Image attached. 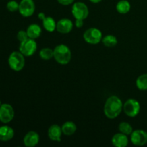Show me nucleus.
Masks as SVG:
<instances>
[{
	"label": "nucleus",
	"mask_w": 147,
	"mask_h": 147,
	"mask_svg": "<svg viewBox=\"0 0 147 147\" xmlns=\"http://www.w3.org/2000/svg\"><path fill=\"white\" fill-rule=\"evenodd\" d=\"M122 100L116 96H111L107 98L105 103L103 112L108 119H115L123 111Z\"/></svg>",
	"instance_id": "f257e3e1"
},
{
	"label": "nucleus",
	"mask_w": 147,
	"mask_h": 147,
	"mask_svg": "<svg viewBox=\"0 0 147 147\" xmlns=\"http://www.w3.org/2000/svg\"><path fill=\"white\" fill-rule=\"evenodd\" d=\"M54 59L60 65H67L70 62L72 53L68 46L64 44H60L53 49Z\"/></svg>",
	"instance_id": "f03ea898"
},
{
	"label": "nucleus",
	"mask_w": 147,
	"mask_h": 147,
	"mask_svg": "<svg viewBox=\"0 0 147 147\" xmlns=\"http://www.w3.org/2000/svg\"><path fill=\"white\" fill-rule=\"evenodd\" d=\"M25 56L20 51H14L9 55L8 58L9 66L14 71H21L25 65Z\"/></svg>",
	"instance_id": "7ed1b4c3"
},
{
	"label": "nucleus",
	"mask_w": 147,
	"mask_h": 147,
	"mask_svg": "<svg viewBox=\"0 0 147 147\" xmlns=\"http://www.w3.org/2000/svg\"><path fill=\"white\" fill-rule=\"evenodd\" d=\"M83 39L87 43L90 45H97L102 41L103 34L99 29L90 27L83 33Z\"/></svg>",
	"instance_id": "20e7f679"
},
{
	"label": "nucleus",
	"mask_w": 147,
	"mask_h": 147,
	"mask_svg": "<svg viewBox=\"0 0 147 147\" xmlns=\"http://www.w3.org/2000/svg\"><path fill=\"white\" fill-rule=\"evenodd\" d=\"M141 106L137 100L134 98L128 99L123 106V111L125 114L131 118H134L140 112Z\"/></svg>",
	"instance_id": "39448f33"
},
{
	"label": "nucleus",
	"mask_w": 147,
	"mask_h": 147,
	"mask_svg": "<svg viewBox=\"0 0 147 147\" xmlns=\"http://www.w3.org/2000/svg\"><path fill=\"white\" fill-rule=\"evenodd\" d=\"M37 48V45L35 40L28 38L24 41L20 42L19 51L22 53L25 57H30L33 55Z\"/></svg>",
	"instance_id": "423d86ee"
},
{
	"label": "nucleus",
	"mask_w": 147,
	"mask_h": 147,
	"mask_svg": "<svg viewBox=\"0 0 147 147\" xmlns=\"http://www.w3.org/2000/svg\"><path fill=\"white\" fill-rule=\"evenodd\" d=\"M72 14L75 19L85 20L88 17L89 10L88 6L82 1L75 2L72 6Z\"/></svg>",
	"instance_id": "0eeeda50"
},
{
	"label": "nucleus",
	"mask_w": 147,
	"mask_h": 147,
	"mask_svg": "<svg viewBox=\"0 0 147 147\" xmlns=\"http://www.w3.org/2000/svg\"><path fill=\"white\" fill-rule=\"evenodd\" d=\"M18 11L24 17H30L32 16L35 11V4L34 0H21Z\"/></svg>",
	"instance_id": "6e6552de"
},
{
	"label": "nucleus",
	"mask_w": 147,
	"mask_h": 147,
	"mask_svg": "<svg viewBox=\"0 0 147 147\" xmlns=\"http://www.w3.org/2000/svg\"><path fill=\"white\" fill-rule=\"evenodd\" d=\"M14 117V111L12 106L8 103H3L0 106V121L3 123H8Z\"/></svg>",
	"instance_id": "1a4fd4ad"
},
{
	"label": "nucleus",
	"mask_w": 147,
	"mask_h": 147,
	"mask_svg": "<svg viewBox=\"0 0 147 147\" xmlns=\"http://www.w3.org/2000/svg\"><path fill=\"white\" fill-rule=\"evenodd\" d=\"M131 136V142L135 146H142L147 144V132L142 129L133 131Z\"/></svg>",
	"instance_id": "9d476101"
},
{
	"label": "nucleus",
	"mask_w": 147,
	"mask_h": 147,
	"mask_svg": "<svg viewBox=\"0 0 147 147\" xmlns=\"http://www.w3.org/2000/svg\"><path fill=\"white\" fill-rule=\"evenodd\" d=\"M73 22L67 18L60 19L57 22L56 30L60 34H68L73 30Z\"/></svg>",
	"instance_id": "9b49d317"
},
{
	"label": "nucleus",
	"mask_w": 147,
	"mask_h": 147,
	"mask_svg": "<svg viewBox=\"0 0 147 147\" xmlns=\"http://www.w3.org/2000/svg\"><path fill=\"white\" fill-rule=\"evenodd\" d=\"M40 142V136L37 132L30 131L27 132L24 136L23 142L24 146L27 147H34L38 144Z\"/></svg>",
	"instance_id": "f8f14e48"
},
{
	"label": "nucleus",
	"mask_w": 147,
	"mask_h": 147,
	"mask_svg": "<svg viewBox=\"0 0 147 147\" xmlns=\"http://www.w3.org/2000/svg\"><path fill=\"white\" fill-rule=\"evenodd\" d=\"M62 134H63V131H62L61 126L57 124H53L50 126L47 131L49 139L53 142H61Z\"/></svg>",
	"instance_id": "ddd939ff"
},
{
	"label": "nucleus",
	"mask_w": 147,
	"mask_h": 147,
	"mask_svg": "<svg viewBox=\"0 0 147 147\" xmlns=\"http://www.w3.org/2000/svg\"><path fill=\"white\" fill-rule=\"evenodd\" d=\"M111 143L113 146L116 147H126L129 144V139L127 135L119 132L113 135L111 139Z\"/></svg>",
	"instance_id": "4468645a"
},
{
	"label": "nucleus",
	"mask_w": 147,
	"mask_h": 147,
	"mask_svg": "<svg viewBox=\"0 0 147 147\" xmlns=\"http://www.w3.org/2000/svg\"><path fill=\"white\" fill-rule=\"evenodd\" d=\"M14 129L10 126L4 125L0 126V141L8 142L14 137Z\"/></svg>",
	"instance_id": "2eb2a0df"
},
{
	"label": "nucleus",
	"mask_w": 147,
	"mask_h": 147,
	"mask_svg": "<svg viewBox=\"0 0 147 147\" xmlns=\"http://www.w3.org/2000/svg\"><path fill=\"white\" fill-rule=\"evenodd\" d=\"M26 31H27L29 38L36 40V39L39 38L41 35L42 28L39 24H31L30 25L28 26Z\"/></svg>",
	"instance_id": "dca6fc26"
},
{
	"label": "nucleus",
	"mask_w": 147,
	"mask_h": 147,
	"mask_svg": "<svg viewBox=\"0 0 147 147\" xmlns=\"http://www.w3.org/2000/svg\"><path fill=\"white\" fill-rule=\"evenodd\" d=\"M63 134L65 136H72L76 133L77 126L73 121H66L61 126Z\"/></svg>",
	"instance_id": "f3484780"
},
{
	"label": "nucleus",
	"mask_w": 147,
	"mask_h": 147,
	"mask_svg": "<svg viewBox=\"0 0 147 147\" xmlns=\"http://www.w3.org/2000/svg\"><path fill=\"white\" fill-rule=\"evenodd\" d=\"M131 4L127 0H120L116 4V11L121 14H127L131 10Z\"/></svg>",
	"instance_id": "a211bd4d"
},
{
	"label": "nucleus",
	"mask_w": 147,
	"mask_h": 147,
	"mask_svg": "<svg viewBox=\"0 0 147 147\" xmlns=\"http://www.w3.org/2000/svg\"><path fill=\"white\" fill-rule=\"evenodd\" d=\"M42 26L46 31L49 32H53L55 30H56L57 22L53 17H46L42 20Z\"/></svg>",
	"instance_id": "6ab92c4d"
},
{
	"label": "nucleus",
	"mask_w": 147,
	"mask_h": 147,
	"mask_svg": "<svg viewBox=\"0 0 147 147\" xmlns=\"http://www.w3.org/2000/svg\"><path fill=\"white\" fill-rule=\"evenodd\" d=\"M136 86L137 88L142 91L147 90V73L141 75L137 78L136 80Z\"/></svg>",
	"instance_id": "aec40b11"
},
{
	"label": "nucleus",
	"mask_w": 147,
	"mask_h": 147,
	"mask_svg": "<svg viewBox=\"0 0 147 147\" xmlns=\"http://www.w3.org/2000/svg\"><path fill=\"white\" fill-rule=\"evenodd\" d=\"M101 42L107 47H113L118 44V40L116 37L112 34H108L103 37Z\"/></svg>",
	"instance_id": "412c9836"
},
{
	"label": "nucleus",
	"mask_w": 147,
	"mask_h": 147,
	"mask_svg": "<svg viewBox=\"0 0 147 147\" xmlns=\"http://www.w3.org/2000/svg\"><path fill=\"white\" fill-rule=\"evenodd\" d=\"M39 55L42 60H49L53 57L54 52H53V49L50 48V47H44V48L40 50Z\"/></svg>",
	"instance_id": "4be33fe9"
},
{
	"label": "nucleus",
	"mask_w": 147,
	"mask_h": 147,
	"mask_svg": "<svg viewBox=\"0 0 147 147\" xmlns=\"http://www.w3.org/2000/svg\"><path fill=\"white\" fill-rule=\"evenodd\" d=\"M119 131L121 133L123 134H126L127 136L131 134V133L133 132V128H132L131 125L129 123L126 121L121 122V123H119Z\"/></svg>",
	"instance_id": "5701e85b"
},
{
	"label": "nucleus",
	"mask_w": 147,
	"mask_h": 147,
	"mask_svg": "<svg viewBox=\"0 0 147 147\" xmlns=\"http://www.w3.org/2000/svg\"><path fill=\"white\" fill-rule=\"evenodd\" d=\"M19 5H20V3L16 1L15 0H11L7 2V9H8V11H11V12H14V11L19 10Z\"/></svg>",
	"instance_id": "b1692460"
},
{
	"label": "nucleus",
	"mask_w": 147,
	"mask_h": 147,
	"mask_svg": "<svg viewBox=\"0 0 147 147\" xmlns=\"http://www.w3.org/2000/svg\"><path fill=\"white\" fill-rule=\"evenodd\" d=\"M17 38L20 42L24 41L27 39L29 38L28 35H27V31H24V30H20V31L17 32Z\"/></svg>",
	"instance_id": "393cba45"
},
{
	"label": "nucleus",
	"mask_w": 147,
	"mask_h": 147,
	"mask_svg": "<svg viewBox=\"0 0 147 147\" xmlns=\"http://www.w3.org/2000/svg\"><path fill=\"white\" fill-rule=\"evenodd\" d=\"M57 2L63 6H68L70 5V4H73L75 0H57Z\"/></svg>",
	"instance_id": "a878e982"
},
{
	"label": "nucleus",
	"mask_w": 147,
	"mask_h": 147,
	"mask_svg": "<svg viewBox=\"0 0 147 147\" xmlns=\"http://www.w3.org/2000/svg\"><path fill=\"white\" fill-rule=\"evenodd\" d=\"M75 25L77 28H81L84 25V20H80V19H76L75 22Z\"/></svg>",
	"instance_id": "bb28decb"
},
{
	"label": "nucleus",
	"mask_w": 147,
	"mask_h": 147,
	"mask_svg": "<svg viewBox=\"0 0 147 147\" xmlns=\"http://www.w3.org/2000/svg\"><path fill=\"white\" fill-rule=\"evenodd\" d=\"M37 17H38L40 20H42H42L46 17L45 14L44 12H40L38 14V15H37Z\"/></svg>",
	"instance_id": "cd10ccee"
},
{
	"label": "nucleus",
	"mask_w": 147,
	"mask_h": 147,
	"mask_svg": "<svg viewBox=\"0 0 147 147\" xmlns=\"http://www.w3.org/2000/svg\"><path fill=\"white\" fill-rule=\"evenodd\" d=\"M90 2L93 3V4H98V3H100V1H102L103 0H89Z\"/></svg>",
	"instance_id": "c85d7f7f"
},
{
	"label": "nucleus",
	"mask_w": 147,
	"mask_h": 147,
	"mask_svg": "<svg viewBox=\"0 0 147 147\" xmlns=\"http://www.w3.org/2000/svg\"><path fill=\"white\" fill-rule=\"evenodd\" d=\"M1 100H0V106H1Z\"/></svg>",
	"instance_id": "c756f323"
}]
</instances>
